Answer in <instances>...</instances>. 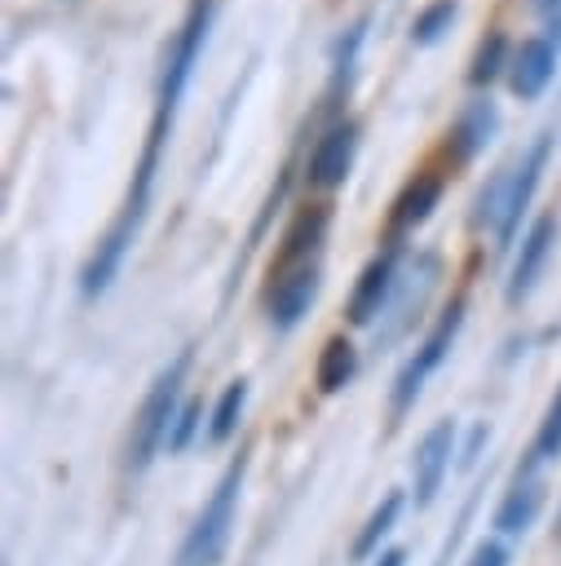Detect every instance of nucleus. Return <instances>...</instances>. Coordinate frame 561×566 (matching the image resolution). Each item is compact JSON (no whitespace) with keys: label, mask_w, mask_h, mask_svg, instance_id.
I'll return each mask as SVG.
<instances>
[{"label":"nucleus","mask_w":561,"mask_h":566,"mask_svg":"<svg viewBox=\"0 0 561 566\" xmlns=\"http://www.w3.org/2000/svg\"><path fill=\"white\" fill-rule=\"evenodd\" d=\"M199 416H203V398H186V402L177 407V420H172V429H168V451H186V447H190V438H194V429H199Z\"/></svg>","instance_id":"23"},{"label":"nucleus","mask_w":561,"mask_h":566,"mask_svg":"<svg viewBox=\"0 0 561 566\" xmlns=\"http://www.w3.org/2000/svg\"><path fill=\"white\" fill-rule=\"evenodd\" d=\"M402 562H406V557H402L398 548H389V553H380V562H375V566H402Z\"/></svg>","instance_id":"28"},{"label":"nucleus","mask_w":561,"mask_h":566,"mask_svg":"<svg viewBox=\"0 0 561 566\" xmlns=\"http://www.w3.org/2000/svg\"><path fill=\"white\" fill-rule=\"evenodd\" d=\"M451 447H455V424L451 420H437L420 447H415V504H428L451 469Z\"/></svg>","instance_id":"12"},{"label":"nucleus","mask_w":561,"mask_h":566,"mask_svg":"<svg viewBox=\"0 0 561 566\" xmlns=\"http://www.w3.org/2000/svg\"><path fill=\"white\" fill-rule=\"evenodd\" d=\"M504 562H508V548H504V544H495V539L477 544V553L468 557V566H504Z\"/></svg>","instance_id":"25"},{"label":"nucleus","mask_w":561,"mask_h":566,"mask_svg":"<svg viewBox=\"0 0 561 566\" xmlns=\"http://www.w3.org/2000/svg\"><path fill=\"white\" fill-rule=\"evenodd\" d=\"M243 469H247V455H234L230 469L221 473L212 500L203 504L199 522L190 526V535L181 539V553L172 566H216L221 562V548L230 539V522H234V500H239V486H243Z\"/></svg>","instance_id":"4"},{"label":"nucleus","mask_w":561,"mask_h":566,"mask_svg":"<svg viewBox=\"0 0 561 566\" xmlns=\"http://www.w3.org/2000/svg\"><path fill=\"white\" fill-rule=\"evenodd\" d=\"M358 133H362L358 119H336V124L314 142L309 164H305L309 186H318V190L345 186V177H349V168H353V155H358Z\"/></svg>","instance_id":"8"},{"label":"nucleus","mask_w":561,"mask_h":566,"mask_svg":"<svg viewBox=\"0 0 561 566\" xmlns=\"http://www.w3.org/2000/svg\"><path fill=\"white\" fill-rule=\"evenodd\" d=\"M459 327H464V296H455V301L446 305V314L428 327V336L415 345V354H411V358H406V367L398 371V380H393V411H398V416L415 402L420 385H424V380H428V371L446 358V349L455 345Z\"/></svg>","instance_id":"5"},{"label":"nucleus","mask_w":561,"mask_h":566,"mask_svg":"<svg viewBox=\"0 0 561 566\" xmlns=\"http://www.w3.org/2000/svg\"><path fill=\"white\" fill-rule=\"evenodd\" d=\"M442 172H415L402 190H398V199H393V212H389V230H393V239L398 234H406V230H415L420 221H428L433 217V208H437V199H442Z\"/></svg>","instance_id":"14"},{"label":"nucleus","mask_w":561,"mask_h":566,"mask_svg":"<svg viewBox=\"0 0 561 566\" xmlns=\"http://www.w3.org/2000/svg\"><path fill=\"white\" fill-rule=\"evenodd\" d=\"M243 402H247V380H230L212 407V424H208V438L212 442H225L234 429H239V416H243Z\"/></svg>","instance_id":"21"},{"label":"nucleus","mask_w":561,"mask_h":566,"mask_svg":"<svg viewBox=\"0 0 561 566\" xmlns=\"http://www.w3.org/2000/svg\"><path fill=\"white\" fill-rule=\"evenodd\" d=\"M327 226H331V208L327 203H309L292 217V226L283 230V243H278V261L274 270H287V265H300V261H314L318 256V243L327 239Z\"/></svg>","instance_id":"13"},{"label":"nucleus","mask_w":561,"mask_h":566,"mask_svg":"<svg viewBox=\"0 0 561 566\" xmlns=\"http://www.w3.org/2000/svg\"><path fill=\"white\" fill-rule=\"evenodd\" d=\"M216 22V0H190L181 27L172 31V40L163 44V62H159V80H155V115H150V128H146V146H141V159L133 168V181H128V199L119 208V217L110 221L119 234L137 239L141 221H146V208H150V190H155V172H159V155H163V142L172 133V119L181 111V97H186V84L194 75V62L208 44V31Z\"/></svg>","instance_id":"1"},{"label":"nucleus","mask_w":561,"mask_h":566,"mask_svg":"<svg viewBox=\"0 0 561 566\" xmlns=\"http://www.w3.org/2000/svg\"><path fill=\"white\" fill-rule=\"evenodd\" d=\"M534 9H539L543 18H557V13H561V0H534Z\"/></svg>","instance_id":"27"},{"label":"nucleus","mask_w":561,"mask_h":566,"mask_svg":"<svg viewBox=\"0 0 561 566\" xmlns=\"http://www.w3.org/2000/svg\"><path fill=\"white\" fill-rule=\"evenodd\" d=\"M539 504H543V486H539V482H517V486L504 495V504L495 509V526L508 531V535H517V531H526V526L534 522Z\"/></svg>","instance_id":"18"},{"label":"nucleus","mask_w":561,"mask_h":566,"mask_svg":"<svg viewBox=\"0 0 561 566\" xmlns=\"http://www.w3.org/2000/svg\"><path fill=\"white\" fill-rule=\"evenodd\" d=\"M353 371H358L353 345H349L345 336H331V340L322 345V354H318V389H322V394H340V389L353 380Z\"/></svg>","instance_id":"17"},{"label":"nucleus","mask_w":561,"mask_h":566,"mask_svg":"<svg viewBox=\"0 0 561 566\" xmlns=\"http://www.w3.org/2000/svg\"><path fill=\"white\" fill-rule=\"evenodd\" d=\"M534 451H539V455H557V451H561V389H557V398H552V407H548V416H543V424H539Z\"/></svg>","instance_id":"24"},{"label":"nucleus","mask_w":561,"mask_h":566,"mask_svg":"<svg viewBox=\"0 0 561 566\" xmlns=\"http://www.w3.org/2000/svg\"><path fill=\"white\" fill-rule=\"evenodd\" d=\"M455 18H459V4H455V0H433V4H424V9L415 13V22H411V44H420V49L437 44V40L451 31Z\"/></svg>","instance_id":"20"},{"label":"nucleus","mask_w":561,"mask_h":566,"mask_svg":"<svg viewBox=\"0 0 561 566\" xmlns=\"http://www.w3.org/2000/svg\"><path fill=\"white\" fill-rule=\"evenodd\" d=\"M318 283H322V270H318V256L314 261H300V265H287V270H269V287H265V310H269V323L278 332H292L314 296H318Z\"/></svg>","instance_id":"6"},{"label":"nucleus","mask_w":561,"mask_h":566,"mask_svg":"<svg viewBox=\"0 0 561 566\" xmlns=\"http://www.w3.org/2000/svg\"><path fill=\"white\" fill-rule=\"evenodd\" d=\"M398 256H402V248H398V239H389V248L362 265L353 292H349V310H345L353 327H367V323H375V314H384V305L398 287Z\"/></svg>","instance_id":"7"},{"label":"nucleus","mask_w":561,"mask_h":566,"mask_svg":"<svg viewBox=\"0 0 561 566\" xmlns=\"http://www.w3.org/2000/svg\"><path fill=\"white\" fill-rule=\"evenodd\" d=\"M433 274H437V256H420V261H415V270L398 279V287H393V296H389V305H384V310L393 314V327H389V336H384V340H393V336L415 318L411 310H420V305H424V292H428Z\"/></svg>","instance_id":"15"},{"label":"nucleus","mask_w":561,"mask_h":566,"mask_svg":"<svg viewBox=\"0 0 561 566\" xmlns=\"http://www.w3.org/2000/svg\"><path fill=\"white\" fill-rule=\"evenodd\" d=\"M495 133H499V106L490 102V93H481V97H473V102L455 115V124H451V133H446V155H451V164H473V159L495 142Z\"/></svg>","instance_id":"9"},{"label":"nucleus","mask_w":561,"mask_h":566,"mask_svg":"<svg viewBox=\"0 0 561 566\" xmlns=\"http://www.w3.org/2000/svg\"><path fill=\"white\" fill-rule=\"evenodd\" d=\"M557 53H561V49H557L548 35L521 40L517 53H512V62H508V88H512V97L534 102V97L552 84V75H557Z\"/></svg>","instance_id":"10"},{"label":"nucleus","mask_w":561,"mask_h":566,"mask_svg":"<svg viewBox=\"0 0 561 566\" xmlns=\"http://www.w3.org/2000/svg\"><path fill=\"white\" fill-rule=\"evenodd\" d=\"M362 40H367V18L349 22V27L331 40V80H327V102H331V106L340 102V93H349V80H353V71H358Z\"/></svg>","instance_id":"16"},{"label":"nucleus","mask_w":561,"mask_h":566,"mask_svg":"<svg viewBox=\"0 0 561 566\" xmlns=\"http://www.w3.org/2000/svg\"><path fill=\"white\" fill-rule=\"evenodd\" d=\"M481 442H486V424H477V429H473V438H468V447H464L459 464H473V460H477V447H481Z\"/></svg>","instance_id":"26"},{"label":"nucleus","mask_w":561,"mask_h":566,"mask_svg":"<svg viewBox=\"0 0 561 566\" xmlns=\"http://www.w3.org/2000/svg\"><path fill=\"white\" fill-rule=\"evenodd\" d=\"M552 243H557V212H539V217L530 221V230H526V239H521V252H517V261H512V274H508V301H512V305L530 296L534 279H539L543 265H548Z\"/></svg>","instance_id":"11"},{"label":"nucleus","mask_w":561,"mask_h":566,"mask_svg":"<svg viewBox=\"0 0 561 566\" xmlns=\"http://www.w3.org/2000/svg\"><path fill=\"white\" fill-rule=\"evenodd\" d=\"M548 155H552V133H539L530 142V150L512 168H499L490 177V186L481 190V199H477V226H490L499 248L512 243V234H517V226H521V217H526V208H530V199H534V190L543 181Z\"/></svg>","instance_id":"2"},{"label":"nucleus","mask_w":561,"mask_h":566,"mask_svg":"<svg viewBox=\"0 0 561 566\" xmlns=\"http://www.w3.org/2000/svg\"><path fill=\"white\" fill-rule=\"evenodd\" d=\"M186 367H190V354H177L159 376L155 385L146 389L137 416H133V433H128V473H141L155 451L168 442V429L177 420V398H181V380H186Z\"/></svg>","instance_id":"3"},{"label":"nucleus","mask_w":561,"mask_h":566,"mask_svg":"<svg viewBox=\"0 0 561 566\" xmlns=\"http://www.w3.org/2000/svg\"><path fill=\"white\" fill-rule=\"evenodd\" d=\"M398 509H402V495H384L380 500V509L367 517V526L358 531V539H353V557H367V553H375L380 548V539L393 531V522H398Z\"/></svg>","instance_id":"22"},{"label":"nucleus","mask_w":561,"mask_h":566,"mask_svg":"<svg viewBox=\"0 0 561 566\" xmlns=\"http://www.w3.org/2000/svg\"><path fill=\"white\" fill-rule=\"evenodd\" d=\"M508 62H512L508 57V35L504 31H486L477 53H473V62H468V84L473 88H490L508 71Z\"/></svg>","instance_id":"19"}]
</instances>
